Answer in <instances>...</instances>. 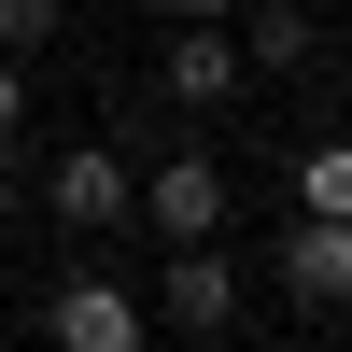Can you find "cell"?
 Instances as JSON below:
<instances>
[{
  "label": "cell",
  "mask_w": 352,
  "mask_h": 352,
  "mask_svg": "<svg viewBox=\"0 0 352 352\" xmlns=\"http://www.w3.org/2000/svg\"><path fill=\"white\" fill-rule=\"evenodd\" d=\"M43 212L71 226V240H113V226H141V169L113 155V141H56V169H43Z\"/></svg>",
  "instance_id": "obj_1"
},
{
  "label": "cell",
  "mask_w": 352,
  "mask_h": 352,
  "mask_svg": "<svg viewBox=\"0 0 352 352\" xmlns=\"http://www.w3.org/2000/svg\"><path fill=\"white\" fill-rule=\"evenodd\" d=\"M268 268H282V296H296L310 324H352V212H296L268 240Z\"/></svg>",
  "instance_id": "obj_2"
},
{
  "label": "cell",
  "mask_w": 352,
  "mask_h": 352,
  "mask_svg": "<svg viewBox=\"0 0 352 352\" xmlns=\"http://www.w3.org/2000/svg\"><path fill=\"white\" fill-rule=\"evenodd\" d=\"M155 85L184 113H226L254 85V56H240V14H169V56H155Z\"/></svg>",
  "instance_id": "obj_3"
},
{
  "label": "cell",
  "mask_w": 352,
  "mask_h": 352,
  "mask_svg": "<svg viewBox=\"0 0 352 352\" xmlns=\"http://www.w3.org/2000/svg\"><path fill=\"white\" fill-rule=\"evenodd\" d=\"M226 324H240V268L212 240H169L155 254V338H226Z\"/></svg>",
  "instance_id": "obj_4"
},
{
  "label": "cell",
  "mask_w": 352,
  "mask_h": 352,
  "mask_svg": "<svg viewBox=\"0 0 352 352\" xmlns=\"http://www.w3.org/2000/svg\"><path fill=\"white\" fill-rule=\"evenodd\" d=\"M43 338L56 352H141V338H155V296H127L113 268H85V282L43 296Z\"/></svg>",
  "instance_id": "obj_5"
},
{
  "label": "cell",
  "mask_w": 352,
  "mask_h": 352,
  "mask_svg": "<svg viewBox=\"0 0 352 352\" xmlns=\"http://www.w3.org/2000/svg\"><path fill=\"white\" fill-rule=\"evenodd\" d=\"M141 226H155V240H226V169H212V141H169V155L141 169Z\"/></svg>",
  "instance_id": "obj_6"
},
{
  "label": "cell",
  "mask_w": 352,
  "mask_h": 352,
  "mask_svg": "<svg viewBox=\"0 0 352 352\" xmlns=\"http://www.w3.org/2000/svg\"><path fill=\"white\" fill-rule=\"evenodd\" d=\"M310 43H324L310 0H240V56H254V71H310Z\"/></svg>",
  "instance_id": "obj_7"
},
{
  "label": "cell",
  "mask_w": 352,
  "mask_h": 352,
  "mask_svg": "<svg viewBox=\"0 0 352 352\" xmlns=\"http://www.w3.org/2000/svg\"><path fill=\"white\" fill-rule=\"evenodd\" d=\"M296 212H352V141H296Z\"/></svg>",
  "instance_id": "obj_8"
},
{
  "label": "cell",
  "mask_w": 352,
  "mask_h": 352,
  "mask_svg": "<svg viewBox=\"0 0 352 352\" xmlns=\"http://www.w3.org/2000/svg\"><path fill=\"white\" fill-rule=\"evenodd\" d=\"M56 43V0H0V56H43Z\"/></svg>",
  "instance_id": "obj_9"
},
{
  "label": "cell",
  "mask_w": 352,
  "mask_h": 352,
  "mask_svg": "<svg viewBox=\"0 0 352 352\" xmlns=\"http://www.w3.org/2000/svg\"><path fill=\"white\" fill-rule=\"evenodd\" d=\"M28 141V56H0V155Z\"/></svg>",
  "instance_id": "obj_10"
},
{
  "label": "cell",
  "mask_w": 352,
  "mask_h": 352,
  "mask_svg": "<svg viewBox=\"0 0 352 352\" xmlns=\"http://www.w3.org/2000/svg\"><path fill=\"white\" fill-rule=\"evenodd\" d=\"M155 14H240V0H155Z\"/></svg>",
  "instance_id": "obj_11"
}]
</instances>
